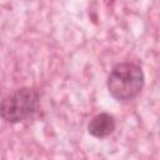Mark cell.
Wrapping results in <instances>:
<instances>
[{
	"instance_id": "cell-1",
	"label": "cell",
	"mask_w": 160,
	"mask_h": 160,
	"mask_svg": "<svg viewBox=\"0 0 160 160\" xmlns=\"http://www.w3.org/2000/svg\"><path fill=\"white\" fill-rule=\"evenodd\" d=\"M144 82V72L139 65L120 62L112 68L108 78V90L118 101H129L141 92Z\"/></svg>"
},
{
	"instance_id": "cell-3",
	"label": "cell",
	"mask_w": 160,
	"mask_h": 160,
	"mask_svg": "<svg viewBox=\"0 0 160 160\" xmlns=\"http://www.w3.org/2000/svg\"><path fill=\"white\" fill-rule=\"evenodd\" d=\"M115 126H116V122L112 115L108 112H100L90 120L88 125V131L90 135L101 139V138L109 136L115 130Z\"/></svg>"
},
{
	"instance_id": "cell-2",
	"label": "cell",
	"mask_w": 160,
	"mask_h": 160,
	"mask_svg": "<svg viewBox=\"0 0 160 160\" xmlns=\"http://www.w3.org/2000/svg\"><path fill=\"white\" fill-rule=\"evenodd\" d=\"M40 95L32 88H21L0 102V116L8 122L30 119L39 110Z\"/></svg>"
}]
</instances>
